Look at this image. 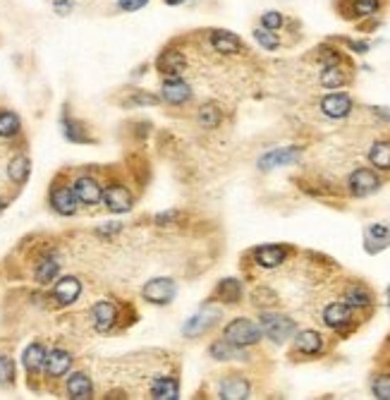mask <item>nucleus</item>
<instances>
[{
	"mask_svg": "<svg viewBox=\"0 0 390 400\" xmlns=\"http://www.w3.org/2000/svg\"><path fill=\"white\" fill-rule=\"evenodd\" d=\"M72 352L63 350V347H53V350L46 355V364H43V374L48 379H63L65 374L70 372L72 367Z\"/></svg>",
	"mask_w": 390,
	"mask_h": 400,
	"instance_id": "nucleus-23",
	"label": "nucleus"
},
{
	"mask_svg": "<svg viewBox=\"0 0 390 400\" xmlns=\"http://www.w3.org/2000/svg\"><path fill=\"white\" fill-rule=\"evenodd\" d=\"M154 68L161 77H184V72L189 70L187 53H184V48H180L173 38V41L168 46H163L161 53L156 56Z\"/></svg>",
	"mask_w": 390,
	"mask_h": 400,
	"instance_id": "nucleus-2",
	"label": "nucleus"
},
{
	"mask_svg": "<svg viewBox=\"0 0 390 400\" xmlns=\"http://www.w3.org/2000/svg\"><path fill=\"white\" fill-rule=\"evenodd\" d=\"M379 187H381V178L371 168H357L347 178V189L352 196H369L379 192Z\"/></svg>",
	"mask_w": 390,
	"mask_h": 400,
	"instance_id": "nucleus-16",
	"label": "nucleus"
},
{
	"mask_svg": "<svg viewBox=\"0 0 390 400\" xmlns=\"http://www.w3.org/2000/svg\"><path fill=\"white\" fill-rule=\"evenodd\" d=\"M15 384V362L8 355H0V386Z\"/></svg>",
	"mask_w": 390,
	"mask_h": 400,
	"instance_id": "nucleus-41",
	"label": "nucleus"
},
{
	"mask_svg": "<svg viewBox=\"0 0 390 400\" xmlns=\"http://www.w3.org/2000/svg\"><path fill=\"white\" fill-rule=\"evenodd\" d=\"M122 231V223H108V226L98 228V235H105V238H113L115 233Z\"/></svg>",
	"mask_w": 390,
	"mask_h": 400,
	"instance_id": "nucleus-44",
	"label": "nucleus"
},
{
	"mask_svg": "<svg viewBox=\"0 0 390 400\" xmlns=\"http://www.w3.org/2000/svg\"><path fill=\"white\" fill-rule=\"evenodd\" d=\"M354 108V101L349 94H342V91H338V94H328L321 98V110L323 115L333 117V120H342V117H347L349 113H352Z\"/></svg>",
	"mask_w": 390,
	"mask_h": 400,
	"instance_id": "nucleus-20",
	"label": "nucleus"
},
{
	"mask_svg": "<svg viewBox=\"0 0 390 400\" xmlns=\"http://www.w3.org/2000/svg\"><path fill=\"white\" fill-rule=\"evenodd\" d=\"M175 295H177V283L173 278H165V276L151 278L149 283L142 288V300L156 307L170 305L175 300Z\"/></svg>",
	"mask_w": 390,
	"mask_h": 400,
	"instance_id": "nucleus-8",
	"label": "nucleus"
},
{
	"mask_svg": "<svg viewBox=\"0 0 390 400\" xmlns=\"http://www.w3.org/2000/svg\"><path fill=\"white\" fill-rule=\"evenodd\" d=\"M221 319H223V310H218V307H214V302H206L199 312L194 314V317L187 319V324H184L182 333H184L187 338L206 336V333L214 329V326H216Z\"/></svg>",
	"mask_w": 390,
	"mask_h": 400,
	"instance_id": "nucleus-7",
	"label": "nucleus"
},
{
	"mask_svg": "<svg viewBox=\"0 0 390 400\" xmlns=\"http://www.w3.org/2000/svg\"><path fill=\"white\" fill-rule=\"evenodd\" d=\"M65 393L72 400H89L94 398V384H91L89 374L84 372H72L65 381Z\"/></svg>",
	"mask_w": 390,
	"mask_h": 400,
	"instance_id": "nucleus-25",
	"label": "nucleus"
},
{
	"mask_svg": "<svg viewBox=\"0 0 390 400\" xmlns=\"http://www.w3.org/2000/svg\"><path fill=\"white\" fill-rule=\"evenodd\" d=\"M29 173H31V161L26 159L24 154L15 156V159L8 163V178L15 182V185H24Z\"/></svg>",
	"mask_w": 390,
	"mask_h": 400,
	"instance_id": "nucleus-34",
	"label": "nucleus"
},
{
	"mask_svg": "<svg viewBox=\"0 0 390 400\" xmlns=\"http://www.w3.org/2000/svg\"><path fill=\"white\" fill-rule=\"evenodd\" d=\"M371 393L379 400H390V374H379L371 381Z\"/></svg>",
	"mask_w": 390,
	"mask_h": 400,
	"instance_id": "nucleus-40",
	"label": "nucleus"
},
{
	"mask_svg": "<svg viewBox=\"0 0 390 400\" xmlns=\"http://www.w3.org/2000/svg\"><path fill=\"white\" fill-rule=\"evenodd\" d=\"M161 101L170 108H184L194 98V89L184 77H161Z\"/></svg>",
	"mask_w": 390,
	"mask_h": 400,
	"instance_id": "nucleus-5",
	"label": "nucleus"
},
{
	"mask_svg": "<svg viewBox=\"0 0 390 400\" xmlns=\"http://www.w3.org/2000/svg\"><path fill=\"white\" fill-rule=\"evenodd\" d=\"M345 302L352 307V310H371L374 307V293H371V288L364 285V283H359V280H354V283H349L345 288Z\"/></svg>",
	"mask_w": 390,
	"mask_h": 400,
	"instance_id": "nucleus-27",
	"label": "nucleus"
},
{
	"mask_svg": "<svg viewBox=\"0 0 390 400\" xmlns=\"http://www.w3.org/2000/svg\"><path fill=\"white\" fill-rule=\"evenodd\" d=\"M244 298V288L242 280L237 278H223L218 280L216 288L209 295V302H221V305H240Z\"/></svg>",
	"mask_w": 390,
	"mask_h": 400,
	"instance_id": "nucleus-17",
	"label": "nucleus"
},
{
	"mask_svg": "<svg viewBox=\"0 0 390 400\" xmlns=\"http://www.w3.org/2000/svg\"><path fill=\"white\" fill-rule=\"evenodd\" d=\"M221 338H226V340H230V343H235V345H240V347H252V345H256L263 338V333L259 329V324H254L252 319L237 317L233 321H228L226 329H223V336Z\"/></svg>",
	"mask_w": 390,
	"mask_h": 400,
	"instance_id": "nucleus-4",
	"label": "nucleus"
},
{
	"mask_svg": "<svg viewBox=\"0 0 390 400\" xmlns=\"http://www.w3.org/2000/svg\"><path fill=\"white\" fill-rule=\"evenodd\" d=\"M63 135L68 137L70 142H75V144H94V142H98L87 122L77 120V117H70L68 113L63 115Z\"/></svg>",
	"mask_w": 390,
	"mask_h": 400,
	"instance_id": "nucleus-26",
	"label": "nucleus"
},
{
	"mask_svg": "<svg viewBox=\"0 0 390 400\" xmlns=\"http://www.w3.org/2000/svg\"><path fill=\"white\" fill-rule=\"evenodd\" d=\"M252 396V384L242 374H226L218 384V398L223 400H244Z\"/></svg>",
	"mask_w": 390,
	"mask_h": 400,
	"instance_id": "nucleus-15",
	"label": "nucleus"
},
{
	"mask_svg": "<svg viewBox=\"0 0 390 400\" xmlns=\"http://www.w3.org/2000/svg\"><path fill=\"white\" fill-rule=\"evenodd\" d=\"M386 0H335V10L345 19H371L381 15Z\"/></svg>",
	"mask_w": 390,
	"mask_h": 400,
	"instance_id": "nucleus-11",
	"label": "nucleus"
},
{
	"mask_svg": "<svg viewBox=\"0 0 390 400\" xmlns=\"http://www.w3.org/2000/svg\"><path fill=\"white\" fill-rule=\"evenodd\" d=\"M323 324L347 336L349 331H354V310L347 302H330L323 310Z\"/></svg>",
	"mask_w": 390,
	"mask_h": 400,
	"instance_id": "nucleus-10",
	"label": "nucleus"
},
{
	"mask_svg": "<svg viewBox=\"0 0 390 400\" xmlns=\"http://www.w3.org/2000/svg\"><path fill=\"white\" fill-rule=\"evenodd\" d=\"M165 5H170V8H177V5H184L187 0H163Z\"/></svg>",
	"mask_w": 390,
	"mask_h": 400,
	"instance_id": "nucleus-46",
	"label": "nucleus"
},
{
	"mask_svg": "<svg viewBox=\"0 0 390 400\" xmlns=\"http://www.w3.org/2000/svg\"><path fill=\"white\" fill-rule=\"evenodd\" d=\"M19 132H22V120L17 117V113H12L8 108H0V137L12 140Z\"/></svg>",
	"mask_w": 390,
	"mask_h": 400,
	"instance_id": "nucleus-36",
	"label": "nucleus"
},
{
	"mask_svg": "<svg viewBox=\"0 0 390 400\" xmlns=\"http://www.w3.org/2000/svg\"><path fill=\"white\" fill-rule=\"evenodd\" d=\"M46 355H48V350H46V345L41 343V340H34L29 347L24 350V369L26 374H29V381L31 379H36L38 374H43V364H46Z\"/></svg>",
	"mask_w": 390,
	"mask_h": 400,
	"instance_id": "nucleus-28",
	"label": "nucleus"
},
{
	"mask_svg": "<svg viewBox=\"0 0 390 400\" xmlns=\"http://www.w3.org/2000/svg\"><path fill=\"white\" fill-rule=\"evenodd\" d=\"M127 307L130 305H115L113 300H98L89 312L94 331L115 333V331H122L125 326H130V321H125V310H127Z\"/></svg>",
	"mask_w": 390,
	"mask_h": 400,
	"instance_id": "nucleus-1",
	"label": "nucleus"
},
{
	"mask_svg": "<svg viewBox=\"0 0 390 400\" xmlns=\"http://www.w3.org/2000/svg\"><path fill=\"white\" fill-rule=\"evenodd\" d=\"M295 352H300L304 357H316L323 352V336L319 331H300L295 333Z\"/></svg>",
	"mask_w": 390,
	"mask_h": 400,
	"instance_id": "nucleus-29",
	"label": "nucleus"
},
{
	"mask_svg": "<svg viewBox=\"0 0 390 400\" xmlns=\"http://www.w3.org/2000/svg\"><path fill=\"white\" fill-rule=\"evenodd\" d=\"M151 0H115V8L120 12H137L142 8H147Z\"/></svg>",
	"mask_w": 390,
	"mask_h": 400,
	"instance_id": "nucleus-42",
	"label": "nucleus"
},
{
	"mask_svg": "<svg viewBox=\"0 0 390 400\" xmlns=\"http://www.w3.org/2000/svg\"><path fill=\"white\" fill-rule=\"evenodd\" d=\"M259 329L266 338H270L273 343H285L288 338H292L297 333V324L295 319L285 317V314H278L270 310H263L259 317Z\"/></svg>",
	"mask_w": 390,
	"mask_h": 400,
	"instance_id": "nucleus-3",
	"label": "nucleus"
},
{
	"mask_svg": "<svg viewBox=\"0 0 390 400\" xmlns=\"http://www.w3.org/2000/svg\"><path fill=\"white\" fill-rule=\"evenodd\" d=\"M149 398L156 400H175L180 398V377L177 372H165V374H156L151 379L149 389H147Z\"/></svg>",
	"mask_w": 390,
	"mask_h": 400,
	"instance_id": "nucleus-12",
	"label": "nucleus"
},
{
	"mask_svg": "<svg viewBox=\"0 0 390 400\" xmlns=\"http://www.w3.org/2000/svg\"><path fill=\"white\" fill-rule=\"evenodd\" d=\"M5 206H8V204H5V199H0V214L5 211Z\"/></svg>",
	"mask_w": 390,
	"mask_h": 400,
	"instance_id": "nucleus-47",
	"label": "nucleus"
},
{
	"mask_svg": "<svg viewBox=\"0 0 390 400\" xmlns=\"http://www.w3.org/2000/svg\"><path fill=\"white\" fill-rule=\"evenodd\" d=\"M259 22L263 29H270V31H278V29L285 27V17H283V12H278V10H266L259 17Z\"/></svg>",
	"mask_w": 390,
	"mask_h": 400,
	"instance_id": "nucleus-39",
	"label": "nucleus"
},
{
	"mask_svg": "<svg viewBox=\"0 0 390 400\" xmlns=\"http://www.w3.org/2000/svg\"><path fill=\"white\" fill-rule=\"evenodd\" d=\"M390 245V226L386 223H374V226H369L364 231V247L367 252H381V249H386Z\"/></svg>",
	"mask_w": 390,
	"mask_h": 400,
	"instance_id": "nucleus-30",
	"label": "nucleus"
},
{
	"mask_svg": "<svg viewBox=\"0 0 390 400\" xmlns=\"http://www.w3.org/2000/svg\"><path fill=\"white\" fill-rule=\"evenodd\" d=\"M79 295H82V280L75 276H63L60 280H56V285H53L51 298L56 300V305L68 307V305L77 302Z\"/></svg>",
	"mask_w": 390,
	"mask_h": 400,
	"instance_id": "nucleus-19",
	"label": "nucleus"
},
{
	"mask_svg": "<svg viewBox=\"0 0 390 400\" xmlns=\"http://www.w3.org/2000/svg\"><path fill=\"white\" fill-rule=\"evenodd\" d=\"M345 43L354 51V53H367V51H369V43L367 41H352V38H347Z\"/></svg>",
	"mask_w": 390,
	"mask_h": 400,
	"instance_id": "nucleus-45",
	"label": "nucleus"
},
{
	"mask_svg": "<svg viewBox=\"0 0 390 400\" xmlns=\"http://www.w3.org/2000/svg\"><path fill=\"white\" fill-rule=\"evenodd\" d=\"M194 120L204 130H216V127H221V122H223V110H221L218 103H211V101L201 103V106L196 108Z\"/></svg>",
	"mask_w": 390,
	"mask_h": 400,
	"instance_id": "nucleus-32",
	"label": "nucleus"
},
{
	"mask_svg": "<svg viewBox=\"0 0 390 400\" xmlns=\"http://www.w3.org/2000/svg\"><path fill=\"white\" fill-rule=\"evenodd\" d=\"M369 161H371V166L376 170H390V140H381L376 142L371 147V152H369Z\"/></svg>",
	"mask_w": 390,
	"mask_h": 400,
	"instance_id": "nucleus-35",
	"label": "nucleus"
},
{
	"mask_svg": "<svg viewBox=\"0 0 390 400\" xmlns=\"http://www.w3.org/2000/svg\"><path fill=\"white\" fill-rule=\"evenodd\" d=\"M206 43L214 53L223 56V58H233V56H242L244 51V41L235 31L228 29H206Z\"/></svg>",
	"mask_w": 390,
	"mask_h": 400,
	"instance_id": "nucleus-6",
	"label": "nucleus"
},
{
	"mask_svg": "<svg viewBox=\"0 0 390 400\" xmlns=\"http://www.w3.org/2000/svg\"><path fill=\"white\" fill-rule=\"evenodd\" d=\"M103 204L113 214H127L135 206V194L132 189L120 180H113L110 185L103 187Z\"/></svg>",
	"mask_w": 390,
	"mask_h": 400,
	"instance_id": "nucleus-9",
	"label": "nucleus"
},
{
	"mask_svg": "<svg viewBox=\"0 0 390 400\" xmlns=\"http://www.w3.org/2000/svg\"><path fill=\"white\" fill-rule=\"evenodd\" d=\"M48 201L60 216H75L77 209H79L75 189H72L70 185H60V182H56V185H53L51 194H48Z\"/></svg>",
	"mask_w": 390,
	"mask_h": 400,
	"instance_id": "nucleus-18",
	"label": "nucleus"
},
{
	"mask_svg": "<svg viewBox=\"0 0 390 400\" xmlns=\"http://www.w3.org/2000/svg\"><path fill=\"white\" fill-rule=\"evenodd\" d=\"M58 273H60V261H58V257H53V254H46L36 264L34 280L38 285H48L58 278Z\"/></svg>",
	"mask_w": 390,
	"mask_h": 400,
	"instance_id": "nucleus-33",
	"label": "nucleus"
},
{
	"mask_svg": "<svg viewBox=\"0 0 390 400\" xmlns=\"http://www.w3.org/2000/svg\"><path fill=\"white\" fill-rule=\"evenodd\" d=\"M278 302H280V298H278L273 288L259 285L252 290V305L259 307V310H273V307H278Z\"/></svg>",
	"mask_w": 390,
	"mask_h": 400,
	"instance_id": "nucleus-37",
	"label": "nucleus"
},
{
	"mask_svg": "<svg viewBox=\"0 0 390 400\" xmlns=\"http://www.w3.org/2000/svg\"><path fill=\"white\" fill-rule=\"evenodd\" d=\"M290 252H292V249L288 245H261L252 249V259L259 268H268L270 271V268H278L280 264H285Z\"/></svg>",
	"mask_w": 390,
	"mask_h": 400,
	"instance_id": "nucleus-14",
	"label": "nucleus"
},
{
	"mask_svg": "<svg viewBox=\"0 0 390 400\" xmlns=\"http://www.w3.org/2000/svg\"><path fill=\"white\" fill-rule=\"evenodd\" d=\"M345 63H335V65H323V70H321V84L326 89H340V87H345V84L349 82V70H345Z\"/></svg>",
	"mask_w": 390,
	"mask_h": 400,
	"instance_id": "nucleus-31",
	"label": "nucleus"
},
{
	"mask_svg": "<svg viewBox=\"0 0 390 400\" xmlns=\"http://www.w3.org/2000/svg\"><path fill=\"white\" fill-rule=\"evenodd\" d=\"M252 34H254V41L259 43L263 51H278V48H280V36H278L275 31L256 27Z\"/></svg>",
	"mask_w": 390,
	"mask_h": 400,
	"instance_id": "nucleus-38",
	"label": "nucleus"
},
{
	"mask_svg": "<svg viewBox=\"0 0 390 400\" xmlns=\"http://www.w3.org/2000/svg\"><path fill=\"white\" fill-rule=\"evenodd\" d=\"M72 8H75V0H53V10L58 15H70Z\"/></svg>",
	"mask_w": 390,
	"mask_h": 400,
	"instance_id": "nucleus-43",
	"label": "nucleus"
},
{
	"mask_svg": "<svg viewBox=\"0 0 390 400\" xmlns=\"http://www.w3.org/2000/svg\"><path fill=\"white\" fill-rule=\"evenodd\" d=\"M72 189H75L77 201L84 206H98L103 201V185L96 178H91V175H79L72 182Z\"/></svg>",
	"mask_w": 390,
	"mask_h": 400,
	"instance_id": "nucleus-13",
	"label": "nucleus"
},
{
	"mask_svg": "<svg viewBox=\"0 0 390 400\" xmlns=\"http://www.w3.org/2000/svg\"><path fill=\"white\" fill-rule=\"evenodd\" d=\"M209 357L218 359V362H230V359L247 362L252 355L247 352V347H240V345L230 343V340H226V338H218V340H214V343L209 345Z\"/></svg>",
	"mask_w": 390,
	"mask_h": 400,
	"instance_id": "nucleus-21",
	"label": "nucleus"
},
{
	"mask_svg": "<svg viewBox=\"0 0 390 400\" xmlns=\"http://www.w3.org/2000/svg\"><path fill=\"white\" fill-rule=\"evenodd\" d=\"M388 305H390V288H388Z\"/></svg>",
	"mask_w": 390,
	"mask_h": 400,
	"instance_id": "nucleus-48",
	"label": "nucleus"
},
{
	"mask_svg": "<svg viewBox=\"0 0 390 400\" xmlns=\"http://www.w3.org/2000/svg\"><path fill=\"white\" fill-rule=\"evenodd\" d=\"M161 96L154 94V91H147V89H139V87H127L122 91V98H120V106L122 108H158L161 106Z\"/></svg>",
	"mask_w": 390,
	"mask_h": 400,
	"instance_id": "nucleus-22",
	"label": "nucleus"
},
{
	"mask_svg": "<svg viewBox=\"0 0 390 400\" xmlns=\"http://www.w3.org/2000/svg\"><path fill=\"white\" fill-rule=\"evenodd\" d=\"M300 156H302L300 147H280V149H273V152L263 154L259 159V168L270 170V168H278V166H290V163L300 161Z\"/></svg>",
	"mask_w": 390,
	"mask_h": 400,
	"instance_id": "nucleus-24",
	"label": "nucleus"
}]
</instances>
